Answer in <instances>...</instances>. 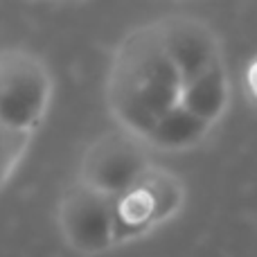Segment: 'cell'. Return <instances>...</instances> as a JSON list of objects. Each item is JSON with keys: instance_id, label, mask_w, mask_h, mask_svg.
I'll list each match as a JSON object with an SVG mask.
<instances>
[{"instance_id": "cell-1", "label": "cell", "mask_w": 257, "mask_h": 257, "mask_svg": "<svg viewBox=\"0 0 257 257\" xmlns=\"http://www.w3.org/2000/svg\"><path fill=\"white\" fill-rule=\"evenodd\" d=\"M183 77L167 54L158 21L120 41L106 77V102L120 128L145 140L156 122L181 104Z\"/></svg>"}, {"instance_id": "cell-2", "label": "cell", "mask_w": 257, "mask_h": 257, "mask_svg": "<svg viewBox=\"0 0 257 257\" xmlns=\"http://www.w3.org/2000/svg\"><path fill=\"white\" fill-rule=\"evenodd\" d=\"M52 99V75L27 50H0V126L32 136Z\"/></svg>"}, {"instance_id": "cell-3", "label": "cell", "mask_w": 257, "mask_h": 257, "mask_svg": "<svg viewBox=\"0 0 257 257\" xmlns=\"http://www.w3.org/2000/svg\"><path fill=\"white\" fill-rule=\"evenodd\" d=\"M147 142L133 133L117 128L99 136L81 156L79 181L88 187L117 199L133 187L151 167Z\"/></svg>"}, {"instance_id": "cell-4", "label": "cell", "mask_w": 257, "mask_h": 257, "mask_svg": "<svg viewBox=\"0 0 257 257\" xmlns=\"http://www.w3.org/2000/svg\"><path fill=\"white\" fill-rule=\"evenodd\" d=\"M185 192L178 176L151 165L147 174L115 199L117 244L147 235L181 210Z\"/></svg>"}, {"instance_id": "cell-5", "label": "cell", "mask_w": 257, "mask_h": 257, "mask_svg": "<svg viewBox=\"0 0 257 257\" xmlns=\"http://www.w3.org/2000/svg\"><path fill=\"white\" fill-rule=\"evenodd\" d=\"M59 228L72 250L99 255L117 244L115 199L77 178L59 201Z\"/></svg>"}, {"instance_id": "cell-6", "label": "cell", "mask_w": 257, "mask_h": 257, "mask_svg": "<svg viewBox=\"0 0 257 257\" xmlns=\"http://www.w3.org/2000/svg\"><path fill=\"white\" fill-rule=\"evenodd\" d=\"M167 54L183 77V84L219 63L212 30L194 16H167L158 21Z\"/></svg>"}, {"instance_id": "cell-7", "label": "cell", "mask_w": 257, "mask_h": 257, "mask_svg": "<svg viewBox=\"0 0 257 257\" xmlns=\"http://www.w3.org/2000/svg\"><path fill=\"white\" fill-rule=\"evenodd\" d=\"M228 75L223 70V63H214L205 72L196 75L194 79L183 84L181 106L194 113L203 122L212 124L228 106Z\"/></svg>"}, {"instance_id": "cell-8", "label": "cell", "mask_w": 257, "mask_h": 257, "mask_svg": "<svg viewBox=\"0 0 257 257\" xmlns=\"http://www.w3.org/2000/svg\"><path fill=\"white\" fill-rule=\"evenodd\" d=\"M210 124L203 122L201 117H196L194 113H190L187 108H183L178 104L176 108H172L169 113H165L156 126L149 131V136L145 138V142L149 147L163 151H181L187 147H194L203 140V136L208 133Z\"/></svg>"}, {"instance_id": "cell-9", "label": "cell", "mask_w": 257, "mask_h": 257, "mask_svg": "<svg viewBox=\"0 0 257 257\" xmlns=\"http://www.w3.org/2000/svg\"><path fill=\"white\" fill-rule=\"evenodd\" d=\"M30 140H32V136L16 133L12 128L0 126V187L9 181V176L21 165Z\"/></svg>"}]
</instances>
